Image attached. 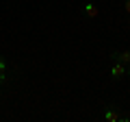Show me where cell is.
Wrapping results in <instances>:
<instances>
[{
  "label": "cell",
  "mask_w": 130,
  "mask_h": 122,
  "mask_svg": "<svg viewBox=\"0 0 130 122\" xmlns=\"http://www.w3.org/2000/svg\"><path fill=\"white\" fill-rule=\"evenodd\" d=\"M124 9H126V13L130 15V0H124Z\"/></svg>",
  "instance_id": "obj_6"
},
{
  "label": "cell",
  "mask_w": 130,
  "mask_h": 122,
  "mask_svg": "<svg viewBox=\"0 0 130 122\" xmlns=\"http://www.w3.org/2000/svg\"><path fill=\"white\" fill-rule=\"evenodd\" d=\"M7 81V61L0 57V85H5Z\"/></svg>",
  "instance_id": "obj_5"
},
{
  "label": "cell",
  "mask_w": 130,
  "mask_h": 122,
  "mask_svg": "<svg viewBox=\"0 0 130 122\" xmlns=\"http://www.w3.org/2000/svg\"><path fill=\"white\" fill-rule=\"evenodd\" d=\"M128 74H130V70H128Z\"/></svg>",
  "instance_id": "obj_7"
},
{
  "label": "cell",
  "mask_w": 130,
  "mask_h": 122,
  "mask_svg": "<svg viewBox=\"0 0 130 122\" xmlns=\"http://www.w3.org/2000/svg\"><path fill=\"white\" fill-rule=\"evenodd\" d=\"M104 120H108V122H121V116L115 111V109H111V107H108L106 111H104Z\"/></svg>",
  "instance_id": "obj_3"
},
{
  "label": "cell",
  "mask_w": 130,
  "mask_h": 122,
  "mask_svg": "<svg viewBox=\"0 0 130 122\" xmlns=\"http://www.w3.org/2000/svg\"><path fill=\"white\" fill-rule=\"evenodd\" d=\"M113 61H119L124 66H130V50H121V52H111Z\"/></svg>",
  "instance_id": "obj_2"
},
{
  "label": "cell",
  "mask_w": 130,
  "mask_h": 122,
  "mask_svg": "<svg viewBox=\"0 0 130 122\" xmlns=\"http://www.w3.org/2000/svg\"><path fill=\"white\" fill-rule=\"evenodd\" d=\"M85 13H87L89 18H98V13H100V9H98V7L93 5V2H87V5H85Z\"/></svg>",
  "instance_id": "obj_4"
},
{
  "label": "cell",
  "mask_w": 130,
  "mask_h": 122,
  "mask_svg": "<svg viewBox=\"0 0 130 122\" xmlns=\"http://www.w3.org/2000/svg\"><path fill=\"white\" fill-rule=\"evenodd\" d=\"M108 72H111V76H113V79H121V76H124L128 70H126V66H124V63L115 61V63L111 66V70H108Z\"/></svg>",
  "instance_id": "obj_1"
}]
</instances>
